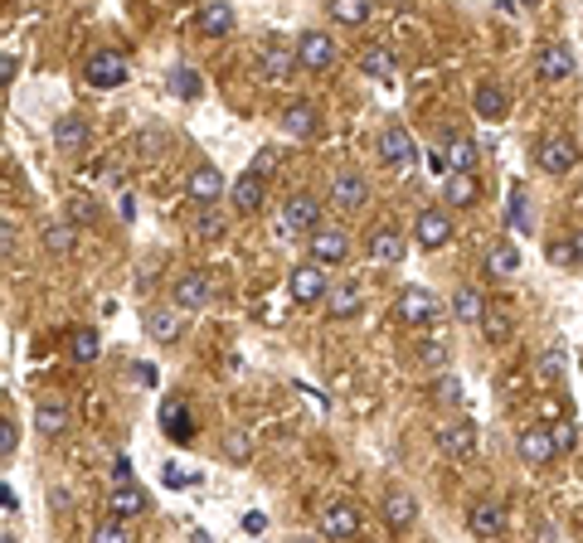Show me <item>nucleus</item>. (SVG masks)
<instances>
[{"instance_id":"nucleus-54","label":"nucleus","mask_w":583,"mask_h":543,"mask_svg":"<svg viewBox=\"0 0 583 543\" xmlns=\"http://www.w3.org/2000/svg\"><path fill=\"white\" fill-rule=\"evenodd\" d=\"M447 398V403H462V389H457V379H443V389H437Z\"/></svg>"},{"instance_id":"nucleus-46","label":"nucleus","mask_w":583,"mask_h":543,"mask_svg":"<svg viewBox=\"0 0 583 543\" xmlns=\"http://www.w3.org/2000/svg\"><path fill=\"white\" fill-rule=\"evenodd\" d=\"M550 432H554V446H559V451L579 446V427H574V422H559V427H550Z\"/></svg>"},{"instance_id":"nucleus-47","label":"nucleus","mask_w":583,"mask_h":543,"mask_svg":"<svg viewBox=\"0 0 583 543\" xmlns=\"http://www.w3.org/2000/svg\"><path fill=\"white\" fill-rule=\"evenodd\" d=\"M559 369H564V349H544V355H540V373H544V379H554Z\"/></svg>"},{"instance_id":"nucleus-5","label":"nucleus","mask_w":583,"mask_h":543,"mask_svg":"<svg viewBox=\"0 0 583 543\" xmlns=\"http://www.w3.org/2000/svg\"><path fill=\"white\" fill-rule=\"evenodd\" d=\"M185 189H190V199H195L199 209H209V204H219L234 185H229L219 171H214V165H195V171L185 175Z\"/></svg>"},{"instance_id":"nucleus-35","label":"nucleus","mask_w":583,"mask_h":543,"mask_svg":"<svg viewBox=\"0 0 583 543\" xmlns=\"http://www.w3.org/2000/svg\"><path fill=\"white\" fill-rule=\"evenodd\" d=\"M112 519H132V514H141L146 510V490L141 486H127V490H112Z\"/></svg>"},{"instance_id":"nucleus-24","label":"nucleus","mask_w":583,"mask_h":543,"mask_svg":"<svg viewBox=\"0 0 583 543\" xmlns=\"http://www.w3.org/2000/svg\"><path fill=\"white\" fill-rule=\"evenodd\" d=\"M234 20H239V15H234V5H224V0H219V5H199V10H195L199 34H214V39L234 34Z\"/></svg>"},{"instance_id":"nucleus-23","label":"nucleus","mask_w":583,"mask_h":543,"mask_svg":"<svg viewBox=\"0 0 583 543\" xmlns=\"http://www.w3.org/2000/svg\"><path fill=\"white\" fill-rule=\"evenodd\" d=\"M146 335L156 345H175V340H181V311H175V306L146 311Z\"/></svg>"},{"instance_id":"nucleus-51","label":"nucleus","mask_w":583,"mask_h":543,"mask_svg":"<svg viewBox=\"0 0 583 543\" xmlns=\"http://www.w3.org/2000/svg\"><path fill=\"white\" fill-rule=\"evenodd\" d=\"M15 74H20V58L15 54H0V83H15Z\"/></svg>"},{"instance_id":"nucleus-28","label":"nucleus","mask_w":583,"mask_h":543,"mask_svg":"<svg viewBox=\"0 0 583 543\" xmlns=\"http://www.w3.org/2000/svg\"><path fill=\"white\" fill-rule=\"evenodd\" d=\"M229 199H234V209H239V214H253V209H263V180H258L253 171H243L239 180H234Z\"/></svg>"},{"instance_id":"nucleus-48","label":"nucleus","mask_w":583,"mask_h":543,"mask_svg":"<svg viewBox=\"0 0 583 543\" xmlns=\"http://www.w3.org/2000/svg\"><path fill=\"white\" fill-rule=\"evenodd\" d=\"M112 480H117V490L132 486V461H127V456H117V461H112Z\"/></svg>"},{"instance_id":"nucleus-4","label":"nucleus","mask_w":583,"mask_h":543,"mask_svg":"<svg viewBox=\"0 0 583 543\" xmlns=\"http://www.w3.org/2000/svg\"><path fill=\"white\" fill-rule=\"evenodd\" d=\"M534 161H540L544 175H569L579 165V146L569 136H544L540 146H534Z\"/></svg>"},{"instance_id":"nucleus-20","label":"nucleus","mask_w":583,"mask_h":543,"mask_svg":"<svg viewBox=\"0 0 583 543\" xmlns=\"http://www.w3.org/2000/svg\"><path fill=\"white\" fill-rule=\"evenodd\" d=\"M413 519H419V500H413L409 490H389L384 495V524L394 529V534H403Z\"/></svg>"},{"instance_id":"nucleus-14","label":"nucleus","mask_w":583,"mask_h":543,"mask_svg":"<svg viewBox=\"0 0 583 543\" xmlns=\"http://www.w3.org/2000/svg\"><path fill=\"white\" fill-rule=\"evenodd\" d=\"M365 199H370L365 175H355V171H336V175H331V204H336V209H360Z\"/></svg>"},{"instance_id":"nucleus-56","label":"nucleus","mask_w":583,"mask_h":543,"mask_svg":"<svg viewBox=\"0 0 583 543\" xmlns=\"http://www.w3.org/2000/svg\"><path fill=\"white\" fill-rule=\"evenodd\" d=\"M574 252H579V262H583V228L574 233Z\"/></svg>"},{"instance_id":"nucleus-2","label":"nucleus","mask_w":583,"mask_h":543,"mask_svg":"<svg viewBox=\"0 0 583 543\" xmlns=\"http://www.w3.org/2000/svg\"><path fill=\"white\" fill-rule=\"evenodd\" d=\"M287 292H292L296 306H316V301L331 296V282L316 262H302V267H292V276H287Z\"/></svg>"},{"instance_id":"nucleus-41","label":"nucleus","mask_w":583,"mask_h":543,"mask_svg":"<svg viewBox=\"0 0 583 543\" xmlns=\"http://www.w3.org/2000/svg\"><path fill=\"white\" fill-rule=\"evenodd\" d=\"M331 15H336L340 25H365L375 10H370V5H350V0H340V5H331Z\"/></svg>"},{"instance_id":"nucleus-55","label":"nucleus","mask_w":583,"mask_h":543,"mask_svg":"<svg viewBox=\"0 0 583 543\" xmlns=\"http://www.w3.org/2000/svg\"><path fill=\"white\" fill-rule=\"evenodd\" d=\"M137 379L141 383H156V364H137Z\"/></svg>"},{"instance_id":"nucleus-12","label":"nucleus","mask_w":583,"mask_h":543,"mask_svg":"<svg viewBox=\"0 0 583 543\" xmlns=\"http://www.w3.org/2000/svg\"><path fill=\"white\" fill-rule=\"evenodd\" d=\"M437 316H443V306H437V296L423 292V286H409V292L399 296V320L428 325V320H437Z\"/></svg>"},{"instance_id":"nucleus-1","label":"nucleus","mask_w":583,"mask_h":543,"mask_svg":"<svg viewBox=\"0 0 583 543\" xmlns=\"http://www.w3.org/2000/svg\"><path fill=\"white\" fill-rule=\"evenodd\" d=\"M467 529H472V539H506V529H510V510H506V500H496V495H486V500H477L467 510Z\"/></svg>"},{"instance_id":"nucleus-49","label":"nucleus","mask_w":583,"mask_h":543,"mask_svg":"<svg viewBox=\"0 0 583 543\" xmlns=\"http://www.w3.org/2000/svg\"><path fill=\"white\" fill-rule=\"evenodd\" d=\"M0 456H15V422H0Z\"/></svg>"},{"instance_id":"nucleus-7","label":"nucleus","mask_w":583,"mask_h":543,"mask_svg":"<svg viewBox=\"0 0 583 543\" xmlns=\"http://www.w3.org/2000/svg\"><path fill=\"white\" fill-rule=\"evenodd\" d=\"M413 238H419V248H428V252L447 248V238H452L447 209H423L419 219H413Z\"/></svg>"},{"instance_id":"nucleus-42","label":"nucleus","mask_w":583,"mask_h":543,"mask_svg":"<svg viewBox=\"0 0 583 543\" xmlns=\"http://www.w3.org/2000/svg\"><path fill=\"white\" fill-rule=\"evenodd\" d=\"M195 233H199V238H219V233H224L219 209H199V214H195Z\"/></svg>"},{"instance_id":"nucleus-29","label":"nucleus","mask_w":583,"mask_h":543,"mask_svg":"<svg viewBox=\"0 0 583 543\" xmlns=\"http://www.w3.org/2000/svg\"><path fill=\"white\" fill-rule=\"evenodd\" d=\"M486 311H491V306L481 301L477 286H457V296H452V316H457L462 325H481Z\"/></svg>"},{"instance_id":"nucleus-31","label":"nucleus","mask_w":583,"mask_h":543,"mask_svg":"<svg viewBox=\"0 0 583 543\" xmlns=\"http://www.w3.org/2000/svg\"><path fill=\"white\" fill-rule=\"evenodd\" d=\"M443 199L452 209H472V204H477V175H447Z\"/></svg>"},{"instance_id":"nucleus-3","label":"nucleus","mask_w":583,"mask_h":543,"mask_svg":"<svg viewBox=\"0 0 583 543\" xmlns=\"http://www.w3.org/2000/svg\"><path fill=\"white\" fill-rule=\"evenodd\" d=\"M296 58H302L306 74H331V68H336V39L321 34V30H306L302 44H296Z\"/></svg>"},{"instance_id":"nucleus-17","label":"nucleus","mask_w":583,"mask_h":543,"mask_svg":"<svg viewBox=\"0 0 583 543\" xmlns=\"http://www.w3.org/2000/svg\"><path fill=\"white\" fill-rule=\"evenodd\" d=\"M437 446H443L452 461H467V456L477 451V427H472V422H447V427L437 432Z\"/></svg>"},{"instance_id":"nucleus-25","label":"nucleus","mask_w":583,"mask_h":543,"mask_svg":"<svg viewBox=\"0 0 583 543\" xmlns=\"http://www.w3.org/2000/svg\"><path fill=\"white\" fill-rule=\"evenodd\" d=\"M34 427H40L44 437H58V432L68 427V403L64 398H40V403H34Z\"/></svg>"},{"instance_id":"nucleus-18","label":"nucleus","mask_w":583,"mask_h":543,"mask_svg":"<svg viewBox=\"0 0 583 543\" xmlns=\"http://www.w3.org/2000/svg\"><path fill=\"white\" fill-rule=\"evenodd\" d=\"M88 141H93V131H88L83 117H58V127H54L58 155H83V151H88Z\"/></svg>"},{"instance_id":"nucleus-21","label":"nucleus","mask_w":583,"mask_h":543,"mask_svg":"<svg viewBox=\"0 0 583 543\" xmlns=\"http://www.w3.org/2000/svg\"><path fill=\"white\" fill-rule=\"evenodd\" d=\"M296 64H302V58H296V54L287 49V44H268V49L258 54V74H263L268 83H282Z\"/></svg>"},{"instance_id":"nucleus-10","label":"nucleus","mask_w":583,"mask_h":543,"mask_svg":"<svg viewBox=\"0 0 583 543\" xmlns=\"http://www.w3.org/2000/svg\"><path fill=\"white\" fill-rule=\"evenodd\" d=\"M345 258H350V238H345L340 228H316V233H312V262H316V267H326V262H331V267H340Z\"/></svg>"},{"instance_id":"nucleus-26","label":"nucleus","mask_w":583,"mask_h":543,"mask_svg":"<svg viewBox=\"0 0 583 543\" xmlns=\"http://www.w3.org/2000/svg\"><path fill=\"white\" fill-rule=\"evenodd\" d=\"M403 233L399 228H389V223H379V228H370V258L375 262H399L403 258Z\"/></svg>"},{"instance_id":"nucleus-27","label":"nucleus","mask_w":583,"mask_h":543,"mask_svg":"<svg viewBox=\"0 0 583 543\" xmlns=\"http://www.w3.org/2000/svg\"><path fill=\"white\" fill-rule=\"evenodd\" d=\"M472 107H477L481 122H501V117L510 112V98H506V88H496V83H481L477 98H472Z\"/></svg>"},{"instance_id":"nucleus-37","label":"nucleus","mask_w":583,"mask_h":543,"mask_svg":"<svg viewBox=\"0 0 583 543\" xmlns=\"http://www.w3.org/2000/svg\"><path fill=\"white\" fill-rule=\"evenodd\" d=\"M44 248H49L54 258H68V252H74V223H49L44 228Z\"/></svg>"},{"instance_id":"nucleus-43","label":"nucleus","mask_w":583,"mask_h":543,"mask_svg":"<svg viewBox=\"0 0 583 543\" xmlns=\"http://www.w3.org/2000/svg\"><path fill=\"white\" fill-rule=\"evenodd\" d=\"M68 219H74V223H93V219H98V204H93L88 195H74V199H68Z\"/></svg>"},{"instance_id":"nucleus-36","label":"nucleus","mask_w":583,"mask_h":543,"mask_svg":"<svg viewBox=\"0 0 583 543\" xmlns=\"http://www.w3.org/2000/svg\"><path fill=\"white\" fill-rule=\"evenodd\" d=\"M171 92H175V98H181V102H195L199 98V74H195V68H171Z\"/></svg>"},{"instance_id":"nucleus-13","label":"nucleus","mask_w":583,"mask_h":543,"mask_svg":"<svg viewBox=\"0 0 583 543\" xmlns=\"http://www.w3.org/2000/svg\"><path fill=\"white\" fill-rule=\"evenodd\" d=\"M127 74H132V64H127L122 54H93L88 58V83L93 88H122Z\"/></svg>"},{"instance_id":"nucleus-32","label":"nucleus","mask_w":583,"mask_h":543,"mask_svg":"<svg viewBox=\"0 0 583 543\" xmlns=\"http://www.w3.org/2000/svg\"><path fill=\"white\" fill-rule=\"evenodd\" d=\"M360 306H365V292H360V286H355V282H345V286H331V316H336V320H350Z\"/></svg>"},{"instance_id":"nucleus-30","label":"nucleus","mask_w":583,"mask_h":543,"mask_svg":"<svg viewBox=\"0 0 583 543\" xmlns=\"http://www.w3.org/2000/svg\"><path fill=\"white\" fill-rule=\"evenodd\" d=\"M472 171H477V141L452 136L447 141V175H472Z\"/></svg>"},{"instance_id":"nucleus-45","label":"nucleus","mask_w":583,"mask_h":543,"mask_svg":"<svg viewBox=\"0 0 583 543\" xmlns=\"http://www.w3.org/2000/svg\"><path fill=\"white\" fill-rule=\"evenodd\" d=\"M526 219H530V209H526V189H520V185H510V223H516V228H526Z\"/></svg>"},{"instance_id":"nucleus-44","label":"nucleus","mask_w":583,"mask_h":543,"mask_svg":"<svg viewBox=\"0 0 583 543\" xmlns=\"http://www.w3.org/2000/svg\"><path fill=\"white\" fill-rule=\"evenodd\" d=\"M224 451H229V461H243V456L253 451V442H248V432H243V427H234L229 437H224Z\"/></svg>"},{"instance_id":"nucleus-15","label":"nucleus","mask_w":583,"mask_h":543,"mask_svg":"<svg viewBox=\"0 0 583 543\" xmlns=\"http://www.w3.org/2000/svg\"><path fill=\"white\" fill-rule=\"evenodd\" d=\"M355 534H360V514H355L350 504H331V510L321 514V539H331V543H350Z\"/></svg>"},{"instance_id":"nucleus-16","label":"nucleus","mask_w":583,"mask_h":543,"mask_svg":"<svg viewBox=\"0 0 583 543\" xmlns=\"http://www.w3.org/2000/svg\"><path fill=\"white\" fill-rule=\"evenodd\" d=\"M282 223H287V228H302V233L312 238L316 228H321V204H316L312 195H292L287 204H282Z\"/></svg>"},{"instance_id":"nucleus-38","label":"nucleus","mask_w":583,"mask_h":543,"mask_svg":"<svg viewBox=\"0 0 583 543\" xmlns=\"http://www.w3.org/2000/svg\"><path fill=\"white\" fill-rule=\"evenodd\" d=\"M481 330H486V340H491V345H506L516 325H510L506 311H496V306H491V311H486V320H481Z\"/></svg>"},{"instance_id":"nucleus-8","label":"nucleus","mask_w":583,"mask_h":543,"mask_svg":"<svg viewBox=\"0 0 583 543\" xmlns=\"http://www.w3.org/2000/svg\"><path fill=\"white\" fill-rule=\"evenodd\" d=\"M516 451H520V461H530V466H550L554 456H559V446H554V432L550 427H526L516 437Z\"/></svg>"},{"instance_id":"nucleus-22","label":"nucleus","mask_w":583,"mask_h":543,"mask_svg":"<svg viewBox=\"0 0 583 543\" xmlns=\"http://www.w3.org/2000/svg\"><path fill=\"white\" fill-rule=\"evenodd\" d=\"M161 432H165L171 442H181V446H185V442H195V417H190V407L171 398V403L161 407Z\"/></svg>"},{"instance_id":"nucleus-34","label":"nucleus","mask_w":583,"mask_h":543,"mask_svg":"<svg viewBox=\"0 0 583 543\" xmlns=\"http://www.w3.org/2000/svg\"><path fill=\"white\" fill-rule=\"evenodd\" d=\"M516 267H520L516 243H491V248H486V272H491V276H510Z\"/></svg>"},{"instance_id":"nucleus-53","label":"nucleus","mask_w":583,"mask_h":543,"mask_svg":"<svg viewBox=\"0 0 583 543\" xmlns=\"http://www.w3.org/2000/svg\"><path fill=\"white\" fill-rule=\"evenodd\" d=\"M243 529H248V534H263V529H268V514L248 510V514H243Z\"/></svg>"},{"instance_id":"nucleus-52","label":"nucleus","mask_w":583,"mask_h":543,"mask_svg":"<svg viewBox=\"0 0 583 543\" xmlns=\"http://www.w3.org/2000/svg\"><path fill=\"white\" fill-rule=\"evenodd\" d=\"M423 359H428V364H447V349L437 345V340H428L423 345Z\"/></svg>"},{"instance_id":"nucleus-9","label":"nucleus","mask_w":583,"mask_h":543,"mask_svg":"<svg viewBox=\"0 0 583 543\" xmlns=\"http://www.w3.org/2000/svg\"><path fill=\"white\" fill-rule=\"evenodd\" d=\"M375 151L384 165H413V155H419V146H413V136L403 127H384L375 136Z\"/></svg>"},{"instance_id":"nucleus-33","label":"nucleus","mask_w":583,"mask_h":543,"mask_svg":"<svg viewBox=\"0 0 583 543\" xmlns=\"http://www.w3.org/2000/svg\"><path fill=\"white\" fill-rule=\"evenodd\" d=\"M68 355H74V364H93V359L102 355L98 330H88V325H83V330H74V335H68Z\"/></svg>"},{"instance_id":"nucleus-50","label":"nucleus","mask_w":583,"mask_h":543,"mask_svg":"<svg viewBox=\"0 0 583 543\" xmlns=\"http://www.w3.org/2000/svg\"><path fill=\"white\" fill-rule=\"evenodd\" d=\"M272 165H278V151H272V146H263V155H258V161H253V165H248V171H253L258 180H263V175L272 171Z\"/></svg>"},{"instance_id":"nucleus-11","label":"nucleus","mask_w":583,"mask_h":543,"mask_svg":"<svg viewBox=\"0 0 583 543\" xmlns=\"http://www.w3.org/2000/svg\"><path fill=\"white\" fill-rule=\"evenodd\" d=\"M175 306L181 311H205L214 306V282L205 272H185L181 282H175Z\"/></svg>"},{"instance_id":"nucleus-19","label":"nucleus","mask_w":583,"mask_h":543,"mask_svg":"<svg viewBox=\"0 0 583 543\" xmlns=\"http://www.w3.org/2000/svg\"><path fill=\"white\" fill-rule=\"evenodd\" d=\"M316 127H321V112L312 102H292L287 112H282V131H287L292 141H312Z\"/></svg>"},{"instance_id":"nucleus-39","label":"nucleus","mask_w":583,"mask_h":543,"mask_svg":"<svg viewBox=\"0 0 583 543\" xmlns=\"http://www.w3.org/2000/svg\"><path fill=\"white\" fill-rule=\"evenodd\" d=\"M360 68H365L370 78H394V54H389V49H365Z\"/></svg>"},{"instance_id":"nucleus-6","label":"nucleus","mask_w":583,"mask_h":543,"mask_svg":"<svg viewBox=\"0 0 583 543\" xmlns=\"http://www.w3.org/2000/svg\"><path fill=\"white\" fill-rule=\"evenodd\" d=\"M574 54L564 49V44H540L534 49V78H544V83H564V78H574Z\"/></svg>"},{"instance_id":"nucleus-40","label":"nucleus","mask_w":583,"mask_h":543,"mask_svg":"<svg viewBox=\"0 0 583 543\" xmlns=\"http://www.w3.org/2000/svg\"><path fill=\"white\" fill-rule=\"evenodd\" d=\"M93 543H132V529H127V519H107L93 529Z\"/></svg>"}]
</instances>
